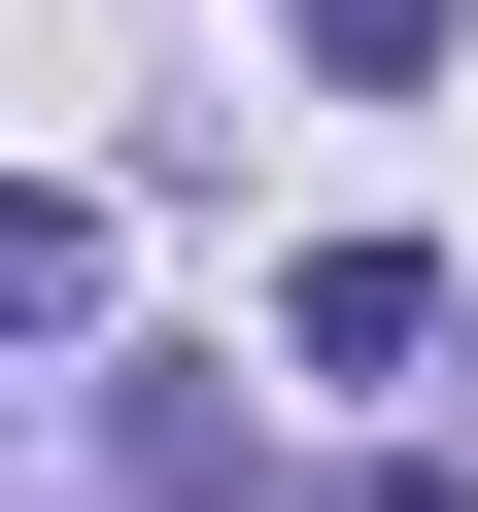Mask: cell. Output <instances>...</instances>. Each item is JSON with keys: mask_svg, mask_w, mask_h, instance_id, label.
Wrapping results in <instances>:
<instances>
[{"mask_svg": "<svg viewBox=\"0 0 478 512\" xmlns=\"http://www.w3.org/2000/svg\"><path fill=\"white\" fill-rule=\"evenodd\" d=\"M274 342H308V376H410V342H478V308L410 274V239H308V274H274Z\"/></svg>", "mask_w": 478, "mask_h": 512, "instance_id": "obj_1", "label": "cell"}, {"mask_svg": "<svg viewBox=\"0 0 478 512\" xmlns=\"http://www.w3.org/2000/svg\"><path fill=\"white\" fill-rule=\"evenodd\" d=\"M69 308H103V239H69V205H0V342H69Z\"/></svg>", "mask_w": 478, "mask_h": 512, "instance_id": "obj_2", "label": "cell"}, {"mask_svg": "<svg viewBox=\"0 0 478 512\" xmlns=\"http://www.w3.org/2000/svg\"><path fill=\"white\" fill-rule=\"evenodd\" d=\"M308 69H376V103H410V69H444V0H308Z\"/></svg>", "mask_w": 478, "mask_h": 512, "instance_id": "obj_3", "label": "cell"}]
</instances>
